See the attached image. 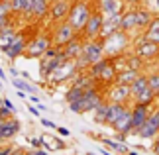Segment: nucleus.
<instances>
[{"label": "nucleus", "instance_id": "obj_1", "mask_svg": "<svg viewBox=\"0 0 159 155\" xmlns=\"http://www.w3.org/2000/svg\"><path fill=\"white\" fill-rule=\"evenodd\" d=\"M104 100V89H100L98 84H90L84 89L83 96L79 100L69 104V110L75 114H84V112H93L98 104Z\"/></svg>", "mask_w": 159, "mask_h": 155}, {"label": "nucleus", "instance_id": "obj_2", "mask_svg": "<svg viewBox=\"0 0 159 155\" xmlns=\"http://www.w3.org/2000/svg\"><path fill=\"white\" fill-rule=\"evenodd\" d=\"M93 10H94L93 0H73L71 10H69V14H67V22H69L77 32H83V28H84V24H87V20L90 18V14H93Z\"/></svg>", "mask_w": 159, "mask_h": 155}, {"label": "nucleus", "instance_id": "obj_3", "mask_svg": "<svg viewBox=\"0 0 159 155\" xmlns=\"http://www.w3.org/2000/svg\"><path fill=\"white\" fill-rule=\"evenodd\" d=\"M102 41H104L106 57H114V55H118V53L128 51V47H130L132 41H134V35L124 32V30H118V32H114L112 35H108V38L102 39Z\"/></svg>", "mask_w": 159, "mask_h": 155}, {"label": "nucleus", "instance_id": "obj_4", "mask_svg": "<svg viewBox=\"0 0 159 155\" xmlns=\"http://www.w3.org/2000/svg\"><path fill=\"white\" fill-rule=\"evenodd\" d=\"M51 45H53L51 32L49 34H38V35H34V38H30L24 57H28V59H39Z\"/></svg>", "mask_w": 159, "mask_h": 155}, {"label": "nucleus", "instance_id": "obj_5", "mask_svg": "<svg viewBox=\"0 0 159 155\" xmlns=\"http://www.w3.org/2000/svg\"><path fill=\"white\" fill-rule=\"evenodd\" d=\"M77 75V67H75V61L73 59H67L65 63H61L57 69H55L49 77H47L43 83H47L49 86H59L63 83H71V79Z\"/></svg>", "mask_w": 159, "mask_h": 155}, {"label": "nucleus", "instance_id": "obj_6", "mask_svg": "<svg viewBox=\"0 0 159 155\" xmlns=\"http://www.w3.org/2000/svg\"><path fill=\"white\" fill-rule=\"evenodd\" d=\"M134 51H136L139 57H142L145 63H153L159 59V43L145 39L143 35L134 39Z\"/></svg>", "mask_w": 159, "mask_h": 155}, {"label": "nucleus", "instance_id": "obj_7", "mask_svg": "<svg viewBox=\"0 0 159 155\" xmlns=\"http://www.w3.org/2000/svg\"><path fill=\"white\" fill-rule=\"evenodd\" d=\"M104 98L108 102H118V104H128L130 106L134 96H132V89L130 84H120V83H112L104 90Z\"/></svg>", "mask_w": 159, "mask_h": 155}, {"label": "nucleus", "instance_id": "obj_8", "mask_svg": "<svg viewBox=\"0 0 159 155\" xmlns=\"http://www.w3.org/2000/svg\"><path fill=\"white\" fill-rule=\"evenodd\" d=\"M81 57L87 61L89 65L96 63V61L104 59L106 53H104V41L100 38H94V39H84V45H83V53Z\"/></svg>", "mask_w": 159, "mask_h": 155}, {"label": "nucleus", "instance_id": "obj_9", "mask_svg": "<svg viewBox=\"0 0 159 155\" xmlns=\"http://www.w3.org/2000/svg\"><path fill=\"white\" fill-rule=\"evenodd\" d=\"M79 32L75 28L71 26L67 20L63 22H59V24H53V30H51V39H53V45H57V47H63L69 39H73L77 35Z\"/></svg>", "mask_w": 159, "mask_h": 155}, {"label": "nucleus", "instance_id": "obj_10", "mask_svg": "<svg viewBox=\"0 0 159 155\" xmlns=\"http://www.w3.org/2000/svg\"><path fill=\"white\" fill-rule=\"evenodd\" d=\"M102 24H104V14H102L98 8H94L93 14H90V18L87 20V24H84L81 35H83L84 39L98 38V35H100V30H102Z\"/></svg>", "mask_w": 159, "mask_h": 155}, {"label": "nucleus", "instance_id": "obj_11", "mask_svg": "<svg viewBox=\"0 0 159 155\" xmlns=\"http://www.w3.org/2000/svg\"><path fill=\"white\" fill-rule=\"evenodd\" d=\"M132 132L130 135H138V130L145 124L148 116L151 112V106L153 104H138V102H132Z\"/></svg>", "mask_w": 159, "mask_h": 155}, {"label": "nucleus", "instance_id": "obj_12", "mask_svg": "<svg viewBox=\"0 0 159 155\" xmlns=\"http://www.w3.org/2000/svg\"><path fill=\"white\" fill-rule=\"evenodd\" d=\"M30 38H32V35H30ZM30 38H28V34H26V32H18V34H16V38L12 39V43L4 49V55H6L8 59L24 57V53H26V47H28Z\"/></svg>", "mask_w": 159, "mask_h": 155}, {"label": "nucleus", "instance_id": "obj_13", "mask_svg": "<svg viewBox=\"0 0 159 155\" xmlns=\"http://www.w3.org/2000/svg\"><path fill=\"white\" fill-rule=\"evenodd\" d=\"M71 4H73V0H51L47 20H49L51 24H59V22L67 20V14H69V10H71Z\"/></svg>", "mask_w": 159, "mask_h": 155}, {"label": "nucleus", "instance_id": "obj_14", "mask_svg": "<svg viewBox=\"0 0 159 155\" xmlns=\"http://www.w3.org/2000/svg\"><path fill=\"white\" fill-rule=\"evenodd\" d=\"M93 2H94V8H98L104 14V18H112L116 14H122L128 8V4L124 0H93Z\"/></svg>", "mask_w": 159, "mask_h": 155}, {"label": "nucleus", "instance_id": "obj_15", "mask_svg": "<svg viewBox=\"0 0 159 155\" xmlns=\"http://www.w3.org/2000/svg\"><path fill=\"white\" fill-rule=\"evenodd\" d=\"M153 10L149 8L148 4H136V26L138 32H143L145 28L149 26V22L153 20Z\"/></svg>", "mask_w": 159, "mask_h": 155}, {"label": "nucleus", "instance_id": "obj_16", "mask_svg": "<svg viewBox=\"0 0 159 155\" xmlns=\"http://www.w3.org/2000/svg\"><path fill=\"white\" fill-rule=\"evenodd\" d=\"M83 45H84V38L81 35V32H79L75 38L69 39L61 49H63V53H65V57H67V59H77L79 55L83 53Z\"/></svg>", "mask_w": 159, "mask_h": 155}, {"label": "nucleus", "instance_id": "obj_17", "mask_svg": "<svg viewBox=\"0 0 159 155\" xmlns=\"http://www.w3.org/2000/svg\"><path fill=\"white\" fill-rule=\"evenodd\" d=\"M120 28L124 32L136 35L138 34V26H136V6H128V8L122 12V24Z\"/></svg>", "mask_w": 159, "mask_h": 155}, {"label": "nucleus", "instance_id": "obj_18", "mask_svg": "<svg viewBox=\"0 0 159 155\" xmlns=\"http://www.w3.org/2000/svg\"><path fill=\"white\" fill-rule=\"evenodd\" d=\"M18 132H20V122H18L14 116L8 118V120H4V124L0 126V144L10 141Z\"/></svg>", "mask_w": 159, "mask_h": 155}, {"label": "nucleus", "instance_id": "obj_19", "mask_svg": "<svg viewBox=\"0 0 159 155\" xmlns=\"http://www.w3.org/2000/svg\"><path fill=\"white\" fill-rule=\"evenodd\" d=\"M110 128H112L114 132H122V134L130 135V132H132V106H128L124 110V114H122Z\"/></svg>", "mask_w": 159, "mask_h": 155}, {"label": "nucleus", "instance_id": "obj_20", "mask_svg": "<svg viewBox=\"0 0 159 155\" xmlns=\"http://www.w3.org/2000/svg\"><path fill=\"white\" fill-rule=\"evenodd\" d=\"M120 24H122V14H116L112 18H104V24H102V30H100V35H98V38L100 39H106L108 35H112L114 32L122 30Z\"/></svg>", "mask_w": 159, "mask_h": 155}, {"label": "nucleus", "instance_id": "obj_21", "mask_svg": "<svg viewBox=\"0 0 159 155\" xmlns=\"http://www.w3.org/2000/svg\"><path fill=\"white\" fill-rule=\"evenodd\" d=\"M49 6H51V0H35L32 18H35V20H39V22L45 20L47 14H49Z\"/></svg>", "mask_w": 159, "mask_h": 155}, {"label": "nucleus", "instance_id": "obj_22", "mask_svg": "<svg viewBox=\"0 0 159 155\" xmlns=\"http://www.w3.org/2000/svg\"><path fill=\"white\" fill-rule=\"evenodd\" d=\"M138 135H139V139H155L159 135V126L151 124L149 120H145V124L138 130Z\"/></svg>", "mask_w": 159, "mask_h": 155}, {"label": "nucleus", "instance_id": "obj_23", "mask_svg": "<svg viewBox=\"0 0 159 155\" xmlns=\"http://www.w3.org/2000/svg\"><path fill=\"white\" fill-rule=\"evenodd\" d=\"M128 108V104H118V102H110L108 106V118H106V126H112V124L118 120V118L124 114V110Z\"/></svg>", "mask_w": 159, "mask_h": 155}, {"label": "nucleus", "instance_id": "obj_24", "mask_svg": "<svg viewBox=\"0 0 159 155\" xmlns=\"http://www.w3.org/2000/svg\"><path fill=\"white\" fill-rule=\"evenodd\" d=\"M108 106H110V102L104 98V100H102L98 106L93 110V120H94L96 124H106V118H108Z\"/></svg>", "mask_w": 159, "mask_h": 155}, {"label": "nucleus", "instance_id": "obj_25", "mask_svg": "<svg viewBox=\"0 0 159 155\" xmlns=\"http://www.w3.org/2000/svg\"><path fill=\"white\" fill-rule=\"evenodd\" d=\"M130 89H132V96H134V98L139 96L145 89H148V75H145V73L142 71V73L138 75V79L130 84Z\"/></svg>", "mask_w": 159, "mask_h": 155}, {"label": "nucleus", "instance_id": "obj_26", "mask_svg": "<svg viewBox=\"0 0 159 155\" xmlns=\"http://www.w3.org/2000/svg\"><path fill=\"white\" fill-rule=\"evenodd\" d=\"M139 73H142V71H134V69H130V67H128V69L120 71L118 75H116V80H114V83H120V84H132L134 80L138 79Z\"/></svg>", "mask_w": 159, "mask_h": 155}, {"label": "nucleus", "instance_id": "obj_27", "mask_svg": "<svg viewBox=\"0 0 159 155\" xmlns=\"http://www.w3.org/2000/svg\"><path fill=\"white\" fill-rule=\"evenodd\" d=\"M128 67L134 69V71H143L145 67H148V63H145L136 51H132V53H128Z\"/></svg>", "mask_w": 159, "mask_h": 155}, {"label": "nucleus", "instance_id": "obj_28", "mask_svg": "<svg viewBox=\"0 0 159 155\" xmlns=\"http://www.w3.org/2000/svg\"><path fill=\"white\" fill-rule=\"evenodd\" d=\"M12 84L16 86V89H20V90H24V92H28V94H38V86H34V84H30L26 79H18V77H14V80H12Z\"/></svg>", "mask_w": 159, "mask_h": 155}, {"label": "nucleus", "instance_id": "obj_29", "mask_svg": "<svg viewBox=\"0 0 159 155\" xmlns=\"http://www.w3.org/2000/svg\"><path fill=\"white\" fill-rule=\"evenodd\" d=\"M16 34H18L16 28H8V30H4V32H0V49H2V51L12 43V39L16 38Z\"/></svg>", "mask_w": 159, "mask_h": 155}, {"label": "nucleus", "instance_id": "obj_30", "mask_svg": "<svg viewBox=\"0 0 159 155\" xmlns=\"http://www.w3.org/2000/svg\"><path fill=\"white\" fill-rule=\"evenodd\" d=\"M155 98H157V94H155V92L148 86V89H145L139 96L134 98L132 102H138V104H153V102H155Z\"/></svg>", "mask_w": 159, "mask_h": 155}, {"label": "nucleus", "instance_id": "obj_31", "mask_svg": "<svg viewBox=\"0 0 159 155\" xmlns=\"http://www.w3.org/2000/svg\"><path fill=\"white\" fill-rule=\"evenodd\" d=\"M83 92H84V89H79V86H73V84H71V86H69V90L65 92V100L71 104V102L79 100V98L83 96Z\"/></svg>", "mask_w": 159, "mask_h": 155}, {"label": "nucleus", "instance_id": "obj_32", "mask_svg": "<svg viewBox=\"0 0 159 155\" xmlns=\"http://www.w3.org/2000/svg\"><path fill=\"white\" fill-rule=\"evenodd\" d=\"M34 4H35V0H24L20 16L26 18V20H30V18H32V12H34Z\"/></svg>", "mask_w": 159, "mask_h": 155}, {"label": "nucleus", "instance_id": "obj_33", "mask_svg": "<svg viewBox=\"0 0 159 155\" xmlns=\"http://www.w3.org/2000/svg\"><path fill=\"white\" fill-rule=\"evenodd\" d=\"M148 86L155 92V94L159 92V71H153V73L148 75Z\"/></svg>", "mask_w": 159, "mask_h": 155}, {"label": "nucleus", "instance_id": "obj_34", "mask_svg": "<svg viewBox=\"0 0 159 155\" xmlns=\"http://www.w3.org/2000/svg\"><path fill=\"white\" fill-rule=\"evenodd\" d=\"M143 38L145 39H149V41H155L159 43V30H143Z\"/></svg>", "mask_w": 159, "mask_h": 155}, {"label": "nucleus", "instance_id": "obj_35", "mask_svg": "<svg viewBox=\"0 0 159 155\" xmlns=\"http://www.w3.org/2000/svg\"><path fill=\"white\" fill-rule=\"evenodd\" d=\"M12 2V12H14L16 16H20V12H22V4H24V0H10Z\"/></svg>", "mask_w": 159, "mask_h": 155}, {"label": "nucleus", "instance_id": "obj_36", "mask_svg": "<svg viewBox=\"0 0 159 155\" xmlns=\"http://www.w3.org/2000/svg\"><path fill=\"white\" fill-rule=\"evenodd\" d=\"M12 149H14V147H12V144H8V141L0 144V155H10Z\"/></svg>", "mask_w": 159, "mask_h": 155}, {"label": "nucleus", "instance_id": "obj_37", "mask_svg": "<svg viewBox=\"0 0 159 155\" xmlns=\"http://www.w3.org/2000/svg\"><path fill=\"white\" fill-rule=\"evenodd\" d=\"M30 145H32L34 149H39V147H43V144H41V138H32V139H30Z\"/></svg>", "mask_w": 159, "mask_h": 155}, {"label": "nucleus", "instance_id": "obj_38", "mask_svg": "<svg viewBox=\"0 0 159 155\" xmlns=\"http://www.w3.org/2000/svg\"><path fill=\"white\" fill-rule=\"evenodd\" d=\"M148 6H149L151 10H153V14H155V12H157V14H159V0H151V2H149Z\"/></svg>", "mask_w": 159, "mask_h": 155}, {"label": "nucleus", "instance_id": "obj_39", "mask_svg": "<svg viewBox=\"0 0 159 155\" xmlns=\"http://www.w3.org/2000/svg\"><path fill=\"white\" fill-rule=\"evenodd\" d=\"M41 124H43V126H45V128H51V130H57V126H55V124H53L51 120H45V118H43V120H41Z\"/></svg>", "mask_w": 159, "mask_h": 155}, {"label": "nucleus", "instance_id": "obj_40", "mask_svg": "<svg viewBox=\"0 0 159 155\" xmlns=\"http://www.w3.org/2000/svg\"><path fill=\"white\" fill-rule=\"evenodd\" d=\"M57 132H59V135H63V138H67V135H69L71 132L67 128H61V126H57Z\"/></svg>", "mask_w": 159, "mask_h": 155}, {"label": "nucleus", "instance_id": "obj_41", "mask_svg": "<svg viewBox=\"0 0 159 155\" xmlns=\"http://www.w3.org/2000/svg\"><path fill=\"white\" fill-rule=\"evenodd\" d=\"M10 155H26V151H24V149H20V147H14V149L10 151Z\"/></svg>", "mask_w": 159, "mask_h": 155}, {"label": "nucleus", "instance_id": "obj_42", "mask_svg": "<svg viewBox=\"0 0 159 155\" xmlns=\"http://www.w3.org/2000/svg\"><path fill=\"white\" fill-rule=\"evenodd\" d=\"M4 106H8L10 110H14V112H16V108H14V104H12V102L8 100V98H4Z\"/></svg>", "mask_w": 159, "mask_h": 155}, {"label": "nucleus", "instance_id": "obj_43", "mask_svg": "<svg viewBox=\"0 0 159 155\" xmlns=\"http://www.w3.org/2000/svg\"><path fill=\"white\" fill-rule=\"evenodd\" d=\"M10 75H14V77H18V75H20V71H18V69H16V67H14V65H12V67H10Z\"/></svg>", "mask_w": 159, "mask_h": 155}, {"label": "nucleus", "instance_id": "obj_44", "mask_svg": "<svg viewBox=\"0 0 159 155\" xmlns=\"http://www.w3.org/2000/svg\"><path fill=\"white\" fill-rule=\"evenodd\" d=\"M30 102L38 104V102H39V98H38V94H30Z\"/></svg>", "mask_w": 159, "mask_h": 155}, {"label": "nucleus", "instance_id": "obj_45", "mask_svg": "<svg viewBox=\"0 0 159 155\" xmlns=\"http://www.w3.org/2000/svg\"><path fill=\"white\" fill-rule=\"evenodd\" d=\"M30 108V112H32L34 116H39V108H34V106H28Z\"/></svg>", "mask_w": 159, "mask_h": 155}, {"label": "nucleus", "instance_id": "obj_46", "mask_svg": "<svg viewBox=\"0 0 159 155\" xmlns=\"http://www.w3.org/2000/svg\"><path fill=\"white\" fill-rule=\"evenodd\" d=\"M124 2H126L128 6H136V4H139V0H124Z\"/></svg>", "mask_w": 159, "mask_h": 155}, {"label": "nucleus", "instance_id": "obj_47", "mask_svg": "<svg viewBox=\"0 0 159 155\" xmlns=\"http://www.w3.org/2000/svg\"><path fill=\"white\" fill-rule=\"evenodd\" d=\"M153 151L159 155V139H155V141H153Z\"/></svg>", "mask_w": 159, "mask_h": 155}, {"label": "nucleus", "instance_id": "obj_48", "mask_svg": "<svg viewBox=\"0 0 159 155\" xmlns=\"http://www.w3.org/2000/svg\"><path fill=\"white\" fill-rule=\"evenodd\" d=\"M26 155H38V149H30V151H26Z\"/></svg>", "mask_w": 159, "mask_h": 155}, {"label": "nucleus", "instance_id": "obj_49", "mask_svg": "<svg viewBox=\"0 0 159 155\" xmlns=\"http://www.w3.org/2000/svg\"><path fill=\"white\" fill-rule=\"evenodd\" d=\"M0 80H6V75H4V71H2V67H0Z\"/></svg>", "mask_w": 159, "mask_h": 155}, {"label": "nucleus", "instance_id": "obj_50", "mask_svg": "<svg viewBox=\"0 0 159 155\" xmlns=\"http://www.w3.org/2000/svg\"><path fill=\"white\" fill-rule=\"evenodd\" d=\"M100 153H102V155H112V153H110L108 149H100Z\"/></svg>", "mask_w": 159, "mask_h": 155}, {"label": "nucleus", "instance_id": "obj_51", "mask_svg": "<svg viewBox=\"0 0 159 155\" xmlns=\"http://www.w3.org/2000/svg\"><path fill=\"white\" fill-rule=\"evenodd\" d=\"M151 0H139V4H149Z\"/></svg>", "mask_w": 159, "mask_h": 155}, {"label": "nucleus", "instance_id": "obj_52", "mask_svg": "<svg viewBox=\"0 0 159 155\" xmlns=\"http://www.w3.org/2000/svg\"><path fill=\"white\" fill-rule=\"evenodd\" d=\"M128 155H139V153H136V151H128Z\"/></svg>", "mask_w": 159, "mask_h": 155}, {"label": "nucleus", "instance_id": "obj_53", "mask_svg": "<svg viewBox=\"0 0 159 155\" xmlns=\"http://www.w3.org/2000/svg\"><path fill=\"white\" fill-rule=\"evenodd\" d=\"M4 106V98H0V108H2Z\"/></svg>", "mask_w": 159, "mask_h": 155}, {"label": "nucleus", "instance_id": "obj_54", "mask_svg": "<svg viewBox=\"0 0 159 155\" xmlns=\"http://www.w3.org/2000/svg\"><path fill=\"white\" fill-rule=\"evenodd\" d=\"M2 124H4V118H0V126H2Z\"/></svg>", "mask_w": 159, "mask_h": 155}, {"label": "nucleus", "instance_id": "obj_55", "mask_svg": "<svg viewBox=\"0 0 159 155\" xmlns=\"http://www.w3.org/2000/svg\"><path fill=\"white\" fill-rule=\"evenodd\" d=\"M87 155H96V153H93V151H90V153H87Z\"/></svg>", "mask_w": 159, "mask_h": 155}, {"label": "nucleus", "instance_id": "obj_56", "mask_svg": "<svg viewBox=\"0 0 159 155\" xmlns=\"http://www.w3.org/2000/svg\"><path fill=\"white\" fill-rule=\"evenodd\" d=\"M157 102H159V92H157Z\"/></svg>", "mask_w": 159, "mask_h": 155}, {"label": "nucleus", "instance_id": "obj_57", "mask_svg": "<svg viewBox=\"0 0 159 155\" xmlns=\"http://www.w3.org/2000/svg\"><path fill=\"white\" fill-rule=\"evenodd\" d=\"M155 139H159V135H157V138H155Z\"/></svg>", "mask_w": 159, "mask_h": 155}]
</instances>
